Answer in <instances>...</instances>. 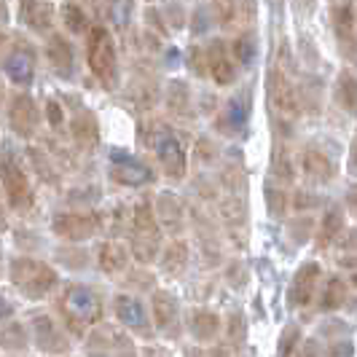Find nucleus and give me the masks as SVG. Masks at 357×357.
Returning a JSON list of instances; mask_svg holds the SVG:
<instances>
[{
    "instance_id": "39448f33",
    "label": "nucleus",
    "mask_w": 357,
    "mask_h": 357,
    "mask_svg": "<svg viewBox=\"0 0 357 357\" xmlns=\"http://www.w3.org/2000/svg\"><path fill=\"white\" fill-rule=\"evenodd\" d=\"M151 145H153V153H156L167 178H185V151H183L175 132H169L167 126H156L151 135Z\"/></svg>"
},
{
    "instance_id": "7ed1b4c3",
    "label": "nucleus",
    "mask_w": 357,
    "mask_h": 357,
    "mask_svg": "<svg viewBox=\"0 0 357 357\" xmlns=\"http://www.w3.org/2000/svg\"><path fill=\"white\" fill-rule=\"evenodd\" d=\"M8 280L30 301H38V298L49 296L56 287V282H59L56 271L49 264L38 261V258H14L8 264Z\"/></svg>"
},
{
    "instance_id": "5701e85b",
    "label": "nucleus",
    "mask_w": 357,
    "mask_h": 357,
    "mask_svg": "<svg viewBox=\"0 0 357 357\" xmlns=\"http://www.w3.org/2000/svg\"><path fill=\"white\" fill-rule=\"evenodd\" d=\"M46 56H49L52 68L59 73L62 78H68L73 73V49H70V43H68V38H62V36L49 38V43H46Z\"/></svg>"
},
{
    "instance_id": "f03ea898",
    "label": "nucleus",
    "mask_w": 357,
    "mask_h": 357,
    "mask_svg": "<svg viewBox=\"0 0 357 357\" xmlns=\"http://www.w3.org/2000/svg\"><path fill=\"white\" fill-rule=\"evenodd\" d=\"M129 250L140 264H153L161 250V223L156 218V207L143 199L135 204L132 226H129Z\"/></svg>"
},
{
    "instance_id": "2f4dec72",
    "label": "nucleus",
    "mask_w": 357,
    "mask_h": 357,
    "mask_svg": "<svg viewBox=\"0 0 357 357\" xmlns=\"http://www.w3.org/2000/svg\"><path fill=\"white\" fill-rule=\"evenodd\" d=\"M344 298H347V285L341 282V277H331V280L325 282V290H322L320 306L325 312H331V309H339V306L344 304Z\"/></svg>"
},
{
    "instance_id": "bb28decb",
    "label": "nucleus",
    "mask_w": 357,
    "mask_h": 357,
    "mask_svg": "<svg viewBox=\"0 0 357 357\" xmlns=\"http://www.w3.org/2000/svg\"><path fill=\"white\" fill-rule=\"evenodd\" d=\"M188 328H191V333H194L199 341H210V339H215V333L220 331V320H218V314L210 312V309H197V312L191 314Z\"/></svg>"
},
{
    "instance_id": "f3484780",
    "label": "nucleus",
    "mask_w": 357,
    "mask_h": 357,
    "mask_svg": "<svg viewBox=\"0 0 357 357\" xmlns=\"http://www.w3.org/2000/svg\"><path fill=\"white\" fill-rule=\"evenodd\" d=\"M156 218L169 234H183L185 229V207L175 194H161L156 199Z\"/></svg>"
},
{
    "instance_id": "0eeeda50",
    "label": "nucleus",
    "mask_w": 357,
    "mask_h": 357,
    "mask_svg": "<svg viewBox=\"0 0 357 357\" xmlns=\"http://www.w3.org/2000/svg\"><path fill=\"white\" fill-rule=\"evenodd\" d=\"M3 191L6 202L14 210H27L33 204V185L24 175V169L11 159V153L3 156Z\"/></svg>"
},
{
    "instance_id": "b1692460",
    "label": "nucleus",
    "mask_w": 357,
    "mask_h": 357,
    "mask_svg": "<svg viewBox=\"0 0 357 357\" xmlns=\"http://www.w3.org/2000/svg\"><path fill=\"white\" fill-rule=\"evenodd\" d=\"M341 231H344V213L339 207H331L328 213L322 215L320 229H317V248L328 250L331 245H336L341 239Z\"/></svg>"
},
{
    "instance_id": "ddd939ff",
    "label": "nucleus",
    "mask_w": 357,
    "mask_h": 357,
    "mask_svg": "<svg viewBox=\"0 0 357 357\" xmlns=\"http://www.w3.org/2000/svg\"><path fill=\"white\" fill-rule=\"evenodd\" d=\"M33 339H36L38 349L40 352H49V355H65L70 349V341L62 333V328L49 317V314H36L33 322Z\"/></svg>"
},
{
    "instance_id": "a878e982",
    "label": "nucleus",
    "mask_w": 357,
    "mask_h": 357,
    "mask_svg": "<svg viewBox=\"0 0 357 357\" xmlns=\"http://www.w3.org/2000/svg\"><path fill=\"white\" fill-rule=\"evenodd\" d=\"M188 245L183 242V239H175L167 250H164V255H161V271L164 274H169V277H180L183 271H185V266H188Z\"/></svg>"
},
{
    "instance_id": "4c0bfd02",
    "label": "nucleus",
    "mask_w": 357,
    "mask_h": 357,
    "mask_svg": "<svg viewBox=\"0 0 357 357\" xmlns=\"http://www.w3.org/2000/svg\"><path fill=\"white\" fill-rule=\"evenodd\" d=\"M143 357H172V355H169L167 349H161V347H153V344H151V347H145L143 349Z\"/></svg>"
},
{
    "instance_id": "393cba45",
    "label": "nucleus",
    "mask_w": 357,
    "mask_h": 357,
    "mask_svg": "<svg viewBox=\"0 0 357 357\" xmlns=\"http://www.w3.org/2000/svg\"><path fill=\"white\" fill-rule=\"evenodd\" d=\"M73 137L81 148L91 151V145H97L100 137V129H97V119L91 116L89 110H78L75 119H73Z\"/></svg>"
},
{
    "instance_id": "6ab92c4d",
    "label": "nucleus",
    "mask_w": 357,
    "mask_h": 357,
    "mask_svg": "<svg viewBox=\"0 0 357 357\" xmlns=\"http://www.w3.org/2000/svg\"><path fill=\"white\" fill-rule=\"evenodd\" d=\"M301 169H304V175L312 183H328V180L333 178V161L328 159V153L320 151V148H314V145H309L304 153H301Z\"/></svg>"
},
{
    "instance_id": "6e6552de",
    "label": "nucleus",
    "mask_w": 357,
    "mask_h": 357,
    "mask_svg": "<svg viewBox=\"0 0 357 357\" xmlns=\"http://www.w3.org/2000/svg\"><path fill=\"white\" fill-rule=\"evenodd\" d=\"M100 226H102V218L94 213H56L52 220L54 234L68 242H84L94 236Z\"/></svg>"
},
{
    "instance_id": "473e14b6",
    "label": "nucleus",
    "mask_w": 357,
    "mask_h": 357,
    "mask_svg": "<svg viewBox=\"0 0 357 357\" xmlns=\"http://www.w3.org/2000/svg\"><path fill=\"white\" fill-rule=\"evenodd\" d=\"M3 347L6 349H22L24 347V331L19 328V322H8L6 328H3Z\"/></svg>"
},
{
    "instance_id": "dca6fc26",
    "label": "nucleus",
    "mask_w": 357,
    "mask_h": 357,
    "mask_svg": "<svg viewBox=\"0 0 357 357\" xmlns=\"http://www.w3.org/2000/svg\"><path fill=\"white\" fill-rule=\"evenodd\" d=\"M113 312H116V320L121 322V325L132 328V331H137V333H143V336L151 333L148 312H145V306L140 304L137 298H132V296H116Z\"/></svg>"
},
{
    "instance_id": "72a5a7b5",
    "label": "nucleus",
    "mask_w": 357,
    "mask_h": 357,
    "mask_svg": "<svg viewBox=\"0 0 357 357\" xmlns=\"http://www.w3.org/2000/svg\"><path fill=\"white\" fill-rule=\"evenodd\" d=\"M215 11H218V22L223 27H231L236 22V14L242 11V6H236V3H215Z\"/></svg>"
},
{
    "instance_id": "423d86ee",
    "label": "nucleus",
    "mask_w": 357,
    "mask_h": 357,
    "mask_svg": "<svg viewBox=\"0 0 357 357\" xmlns=\"http://www.w3.org/2000/svg\"><path fill=\"white\" fill-rule=\"evenodd\" d=\"M3 70L11 78V84L17 86H30L36 78V49L24 40L14 38L11 43H6L3 52Z\"/></svg>"
},
{
    "instance_id": "1a4fd4ad",
    "label": "nucleus",
    "mask_w": 357,
    "mask_h": 357,
    "mask_svg": "<svg viewBox=\"0 0 357 357\" xmlns=\"http://www.w3.org/2000/svg\"><path fill=\"white\" fill-rule=\"evenodd\" d=\"M89 357H137L132 339L119 328H97L89 336Z\"/></svg>"
},
{
    "instance_id": "20e7f679",
    "label": "nucleus",
    "mask_w": 357,
    "mask_h": 357,
    "mask_svg": "<svg viewBox=\"0 0 357 357\" xmlns=\"http://www.w3.org/2000/svg\"><path fill=\"white\" fill-rule=\"evenodd\" d=\"M86 62H89V70L97 75V81H102L105 86L116 84L119 56H116L113 36L105 24H94L91 33L86 36Z\"/></svg>"
},
{
    "instance_id": "2eb2a0df",
    "label": "nucleus",
    "mask_w": 357,
    "mask_h": 357,
    "mask_svg": "<svg viewBox=\"0 0 357 357\" xmlns=\"http://www.w3.org/2000/svg\"><path fill=\"white\" fill-rule=\"evenodd\" d=\"M355 3H333L331 6V19H333V30L339 38V46L344 54H357V33H355Z\"/></svg>"
},
{
    "instance_id": "c756f323",
    "label": "nucleus",
    "mask_w": 357,
    "mask_h": 357,
    "mask_svg": "<svg viewBox=\"0 0 357 357\" xmlns=\"http://www.w3.org/2000/svg\"><path fill=\"white\" fill-rule=\"evenodd\" d=\"M167 105L175 116H185L191 110V91L183 81H172L167 89Z\"/></svg>"
},
{
    "instance_id": "aec40b11",
    "label": "nucleus",
    "mask_w": 357,
    "mask_h": 357,
    "mask_svg": "<svg viewBox=\"0 0 357 357\" xmlns=\"http://www.w3.org/2000/svg\"><path fill=\"white\" fill-rule=\"evenodd\" d=\"M19 17L30 30L46 33L54 22V6L52 3H40V0H24V3H19Z\"/></svg>"
},
{
    "instance_id": "c9c22d12",
    "label": "nucleus",
    "mask_w": 357,
    "mask_h": 357,
    "mask_svg": "<svg viewBox=\"0 0 357 357\" xmlns=\"http://www.w3.org/2000/svg\"><path fill=\"white\" fill-rule=\"evenodd\" d=\"M46 116H49V124H52L54 129H62L65 113H62V105H59L56 100H49V102H46Z\"/></svg>"
},
{
    "instance_id": "7c9ffc66",
    "label": "nucleus",
    "mask_w": 357,
    "mask_h": 357,
    "mask_svg": "<svg viewBox=\"0 0 357 357\" xmlns=\"http://www.w3.org/2000/svg\"><path fill=\"white\" fill-rule=\"evenodd\" d=\"M231 54L239 65H252V59H255V54H258L255 33H242V36L236 38L231 46Z\"/></svg>"
},
{
    "instance_id": "ea45409f",
    "label": "nucleus",
    "mask_w": 357,
    "mask_h": 357,
    "mask_svg": "<svg viewBox=\"0 0 357 357\" xmlns=\"http://www.w3.org/2000/svg\"><path fill=\"white\" fill-rule=\"evenodd\" d=\"M347 207L352 215H357V185H352V191L347 194Z\"/></svg>"
},
{
    "instance_id": "c85d7f7f",
    "label": "nucleus",
    "mask_w": 357,
    "mask_h": 357,
    "mask_svg": "<svg viewBox=\"0 0 357 357\" xmlns=\"http://www.w3.org/2000/svg\"><path fill=\"white\" fill-rule=\"evenodd\" d=\"M62 19L68 24V30L75 33V36H89L91 27H89V17H86V8L81 3H65L62 6Z\"/></svg>"
},
{
    "instance_id": "f257e3e1",
    "label": "nucleus",
    "mask_w": 357,
    "mask_h": 357,
    "mask_svg": "<svg viewBox=\"0 0 357 357\" xmlns=\"http://www.w3.org/2000/svg\"><path fill=\"white\" fill-rule=\"evenodd\" d=\"M56 309H59L62 320L68 325V331L75 336H84L91 328H100L105 304H102V298L94 287L70 282V285H65L62 296L56 298Z\"/></svg>"
},
{
    "instance_id": "e433bc0d",
    "label": "nucleus",
    "mask_w": 357,
    "mask_h": 357,
    "mask_svg": "<svg viewBox=\"0 0 357 357\" xmlns=\"http://www.w3.org/2000/svg\"><path fill=\"white\" fill-rule=\"evenodd\" d=\"M296 339H298V331H296V328H287L285 336H282V347H280V355H282V357H290L293 347L298 344Z\"/></svg>"
},
{
    "instance_id": "a211bd4d",
    "label": "nucleus",
    "mask_w": 357,
    "mask_h": 357,
    "mask_svg": "<svg viewBox=\"0 0 357 357\" xmlns=\"http://www.w3.org/2000/svg\"><path fill=\"white\" fill-rule=\"evenodd\" d=\"M151 314H153V322L159 331H169L178 325V314L180 306L178 298L169 293V290H156L153 298H151Z\"/></svg>"
},
{
    "instance_id": "f8f14e48",
    "label": "nucleus",
    "mask_w": 357,
    "mask_h": 357,
    "mask_svg": "<svg viewBox=\"0 0 357 357\" xmlns=\"http://www.w3.org/2000/svg\"><path fill=\"white\" fill-rule=\"evenodd\" d=\"M204 52H207V73H210V78L218 86H231L236 81V62H234V54L229 52V46L220 38H213Z\"/></svg>"
},
{
    "instance_id": "cd10ccee",
    "label": "nucleus",
    "mask_w": 357,
    "mask_h": 357,
    "mask_svg": "<svg viewBox=\"0 0 357 357\" xmlns=\"http://www.w3.org/2000/svg\"><path fill=\"white\" fill-rule=\"evenodd\" d=\"M336 97H339V105L344 107L347 113H357V75H352L349 70L339 73Z\"/></svg>"
},
{
    "instance_id": "4be33fe9",
    "label": "nucleus",
    "mask_w": 357,
    "mask_h": 357,
    "mask_svg": "<svg viewBox=\"0 0 357 357\" xmlns=\"http://www.w3.org/2000/svg\"><path fill=\"white\" fill-rule=\"evenodd\" d=\"M110 175L116 183H121V185H145L148 180H151V169L140 164V161L135 159H116L113 161V169H110Z\"/></svg>"
},
{
    "instance_id": "9b49d317",
    "label": "nucleus",
    "mask_w": 357,
    "mask_h": 357,
    "mask_svg": "<svg viewBox=\"0 0 357 357\" xmlns=\"http://www.w3.org/2000/svg\"><path fill=\"white\" fill-rule=\"evenodd\" d=\"M6 116H8V126H11L14 135H19V137H33L36 135L40 113H38L36 100L30 94H14Z\"/></svg>"
},
{
    "instance_id": "f704fd0d",
    "label": "nucleus",
    "mask_w": 357,
    "mask_h": 357,
    "mask_svg": "<svg viewBox=\"0 0 357 357\" xmlns=\"http://www.w3.org/2000/svg\"><path fill=\"white\" fill-rule=\"evenodd\" d=\"M274 169H277V175H280L282 180L293 178V164H290V159H287L285 148H280V151H277V156H274Z\"/></svg>"
},
{
    "instance_id": "9d476101",
    "label": "nucleus",
    "mask_w": 357,
    "mask_h": 357,
    "mask_svg": "<svg viewBox=\"0 0 357 357\" xmlns=\"http://www.w3.org/2000/svg\"><path fill=\"white\" fill-rule=\"evenodd\" d=\"M268 100L277 113L282 116H298V94H296V86L293 81L287 78V73L280 68V65H271L268 68Z\"/></svg>"
},
{
    "instance_id": "a19ab883",
    "label": "nucleus",
    "mask_w": 357,
    "mask_h": 357,
    "mask_svg": "<svg viewBox=\"0 0 357 357\" xmlns=\"http://www.w3.org/2000/svg\"><path fill=\"white\" fill-rule=\"evenodd\" d=\"M185 355H188V357H204V352H202V349H188Z\"/></svg>"
},
{
    "instance_id": "58836bf2",
    "label": "nucleus",
    "mask_w": 357,
    "mask_h": 357,
    "mask_svg": "<svg viewBox=\"0 0 357 357\" xmlns=\"http://www.w3.org/2000/svg\"><path fill=\"white\" fill-rule=\"evenodd\" d=\"M349 169L357 172V132H355V140L349 145Z\"/></svg>"
},
{
    "instance_id": "412c9836",
    "label": "nucleus",
    "mask_w": 357,
    "mask_h": 357,
    "mask_svg": "<svg viewBox=\"0 0 357 357\" xmlns=\"http://www.w3.org/2000/svg\"><path fill=\"white\" fill-rule=\"evenodd\" d=\"M129 255L132 250H126L119 242H102L97 248V264L105 274H124L129 268Z\"/></svg>"
},
{
    "instance_id": "4468645a",
    "label": "nucleus",
    "mask_w": 357,
    "mask_h": 357,
    "mask_svg": "<svg viewBox=\"0 0 357 357\" xmlns=\"http://www.w3.org/2000/svg\"><path fill=\"white\" fill-rule=\"evenodd\" d=\"M320 277H322V268L320 264H304L293 274V282H290V290H287V298H290V306L296 309H304L314 301V290L320 285Z\"/></svg>"
}]
</instances>
